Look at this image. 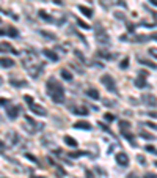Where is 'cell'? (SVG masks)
I'll return each instance as SVG.
<instances>
[{
    "label": "cell",
    "instance_id": "cb8c5ba5",
    "mask_svg": "<svg viewBox=\"0 0 157 178\" xmlns=\"http://www.w3.org/2000/svg\"><path fill=\"white\" fill-rule=\"evenodd\" d=\"M119 128H121V131H127L131 128V123L126 122V120H119Z\"/></svg>",
    "mask_w": 157,
    "mask_h": 178
},
{
    "label": "cell",
    "instance_id": "b9f144b4",
    "mask_svg": "<svg viewBox=\"0 0 157 178\" xmlns=\"http://www.w3.org/2000/svg\"><path fill=\"white\" fill-rule=\"evenodd\" d=\"M25 158H27V159H30V161H33V162H36V158L32 156V154H28V153L25 154Z\"/></svg>",
    "mask_w": 157,
    "mask_h": 178
},
{
    "label": "cell",
    "instance_id": "30bf717a",
    "mask_svg": "<svg viewBox=\"0 0 157 178\" xmlns=\"http://www.w3.org/2000/svg\"><path fill=\"white\" fill-rule=\"evenodd\" d=\"M69 109H71V112L75 113V115H88V109H86L85 106H71Z\"/></svg>",
    "mask_w": 157,
    "mask_h": 178
},
{
    "label": "cell",
    "instance_id": "7c38bea8",
    "mask_svg": "<svg viewBox=\"0 0 157 178\" xmlns=\"http://www.w3.org/2000/svg\"><path fill=\"white\" fill-rule=\"evenodd\" d=\"M42 54H44V57H47L49 60H52V62H58V55L53 51H51V49H44Z\"/></svg>",
    "mask_w": 157,
    "mask_h": 178
},
{
    "label": "cell",
    "instance_id": "e0dca14e",
    "mask_svg": "<svg viewBox=\"0 0 157 178\" xmlns=\"http://www.w3.org/2000/svg\"><path fill=\"white\" fill-rule=\"evenodd\" d=\"M13 65H14V62H13L11 58H8V57H2V66L3 68H11Z\"/></svg>",
    "mask_w": 157,
    "mask_h": 178
},
{
    "label": "cell",
    "instance_id": "277c9868",
    "mask_svg": "<svg viewBox=\"0 0 157 178\" xmlns=\"http://www.w3.org/2000/svg\"><path fill=\"white\" fill-rule=\"evenodd\" d=\"M44 65L46 63H41V62H38V63H35V65H32L30 68H27L28 69V74L33 77V79H38L39 74H41V71L44 69Z\"/></svg>",
    "mask_w": 157,
    "mask_h": 178
},
{
    "label": "cell",
    "instance_id": "d4e9b609",
    "mask_svg": "<svg viewBox=\"0 0 157 178\" xmlns=\"http://www.w3.org/2000/svg\"><path fill=\"white\" fill-rule=\"evenodd\" d=\"M27 122L30 123V125H33V126H36V131H39V129H42V125H39V123H36L35 120H32L28 115H27Z\"/></svg>",
    "mask_w": 157,
    "mask_h": 178
},
{
    "label": "cell",
    "instance_id": "ba28073f",
    "mask_svg": "<svg viewBox=\"0 0 157 178\" xmlns=\"http://www.w3.org/2000/svg\"><path fill=\"white\" fill-rule=\"evenodd\" d=\"M5 139L8 140V143H9L11 147H14L16 143L21 140V139H19V136L14 132V131H8V132H6V136H5Z\"/></svg>",
    "mask_w": 157,
    "mask_h": 178
},
{
    "label": "cell",
    "instance_id": "f907efd6",
    "mask_svg": "<svg viewBox=\"0 0 157 178\" xmlns=\"http://www.w3.org/2000/svg\"><path fill=\"white\" fill-rule=\"evenodd\" d=\"M145 178H156V177L152 175V173H148V175H145Z\"/></svg>",
    "mask_w": 157,
    "mask_h": 178
},
{
    "label": "cell",
    "instance_id": "2e32d148",
    "mask_svg": "<svg viewBox=\"0 0 157 178\" xmlns=\"http://www.w3.org/2000/svg\"><path fill=\"white\" fill-rule=\"evenodd\" d=\"M38 16L42 19V21H46V22H53V19L51 18V16L47 14V13L44 11V10H39V13H38Z\"/></svg>",
    "mask_w": 157,
    "mask_h": 178
},
{
    "label": "cell",
    "instance_id": "8992f818",
    "mask_svg": "<svg viewBox=\"0 0 157 178\" xmlns=\"http://www.w3.org/2000/svg\"><path fill=\"white\" fill-rule=\"evenodd\" d=\"M28 107H30V110H32L33 113H36V115H41V117L47 115V110H46L42 106L36 104V103H30V104H28Z\"/></svg>",
    "mask_w": 157,
    "mask_h": 178
},
{
    "label": "cell",
    "instance_id": "44dd1931",
    "mask_svg": "<svg viewBox=\"0 0 157 178\" xmlns=\"http://www.w3.org/2000/svg\"><path fill=\"white\" fill-rule=\"evenodd\" d=\"M9 84H11L13 87H18V88L19 87H25L27 85L25 80H16V79H9Z\"/></svg>",
    "mask_w": 157,
    "mask_h": 178
},
{
    "label": "cell",
    "instance_id": "816d5d0a",
    "mask_svg": "<svg viewBox=\"0 0 157 178\" xmlns=\"http://www.w3.org/2000/svg\"><path fill=\"white\" fill-rule=\"evenodd\" d=\"M126 178H137V177H135V175H132V173H131V175H127Z\"/></svg>",
    "mask_w": 157,
    "mask_h": 178
},
{
    "label": "cell",
    "instance_id": "7dc6e473",
    "mask_svg": "<svg viewBox=\"0 0 157 178\" xmlns=\"http://www.w3.org/2000/svg\"><path fill=\"white\" fill-rule=\"evenodd\" d=\"M149 38H152V39H156V41H157V32L156 33H151V35H149Z\"/></svg>",
    "mask_w": 157,
    "mask_h": 178
},
{
    "label": "cell",
    "instance_id": "836d02e7",
    "mask_svg": "<svg viewBox=\"0 0 157 178\" xmlns=\"http://www.w3.org/2000/svg\"><path fill=\"white\" fill-rule=\"evenodd\" d=\"M74 54H75V57H77L80 62H85V57H83V54H80L79 51H74Z\"/></svg>",
    "mask_w": 157,
    "mask_h": 178
},
{
    "label": "cell",
    "instance_id": "f1b7e54d",
    "mask_svg": "<svg viewBox=\"0 0 157 178\" xmlns=\"http://www.w3.org/2000/svg\"><path fill=\"white\" fill-rule=\"evenodd\" d=\"M148 38H149V36H146V35H138V36H135V39H133V41L143 43V41H148Z\"/></svg>",
    "mask_w": 157,
    "mask_h": 178
},
{
    "label": "cell",
    "instance_id": "7402d4cb",
    "mask_svg": "<svg viewBox=\"0 0 157 178\" xmlns=\"http://www.w3.org/2000/svg\"><path fill=\"white\" fill-rule=\"evenodd\" d=\"M2 51H11L13 54H14V55H19V52L16 51V49H13L11 46L8 44V43H2Z\"/></svg>",
    "mask_w": 157,
    "mask_h": 178
},
{
    "label": "cell",
    "instance_id": "c3c4849f",
    "mask_svg": "<svg viewBox=\"0 0 157 178\" xmlns=\"http://www.w3.org/2000/svg\"><path fill=\"white\" fill-rule=\"evenodd\" d=\"M133 29H135V27H133L132 24H127V30H129V32H133Z\"/></svg>",
    "mask_w": 157,
    "mask_h": 178
},
{
    "label": "cell",
    "instance_id": "6da1fadb",
    "mask_svg": "<svg viewBox=\"0 0 157 178\" xmlns=\"http://www.w3.org/2000/svg\"><path fill=\"white\" fill-rule=\"evenodd\" d=\"M46 90H47V95H51V98L53 99V103L57 104L65 103V88L61 87L60 82H57V79L51 77L46 82Z\"/></svg>",
    "mask_w": 157,
    "mask_h": 178
},
{
    "label": "cell",
    "instance_id": "7bdbcfd3",
    "mask_svg": "<svg viewBox=\"0 0 157 178\" xmlns=\"http://www.w3.org/2000/svg\"><path fill=\"white\" fill-rule=\"evenodd\" d=\"M9 101H8V99H5V98H2V106L3 107H5V106H9V104H8Z\"/></svg>",
    "mask_w": 157,
    "mask_h": 178
},
{
    "label": "cell",
    "instance_id": "603a6c76",
    "mask_svg": "<svg viewBox=\"0 0 157 178\" xmlns=\"http://www.w3.org/2000/svg\"><path fill=\"white\" fill-rule=\"evenodd\" d=\"M60 74H61V77H63L65 80H69V82L72 80V74L68 71V69H61V73H60Z\"/></svg>",
    "mask_w": 157,
    "mask_h": 178
},
{
    "label": "cell",
    "instance_id": "ac0fdd59",
    "mask_svg": "<svg viewBox=\"0 0 157 178\" xmlns=\"http://www.w3.org/2000/svg\"><path fill=\"white\" fill-rule=\"evenodd\" d=\"M79 10H80V13H83V14L86 16V18H91V16H93V11H91V8H88V6H83V5H80V6H79Z\"/></svg>",
    "mask_w": 157,
    "mask_h": 178
},
{
    "label": "cell",
    "instance_id": "ab89813d",
    "mask_svg": "<svg viewBox=\"0 0 157 178\" xmlns=\"http://www.w3.org/2000/svg\"><path fill=\"white\" fill-rule=\"evenodd\" d=\"M98 125L101 126V128H102V129H104V131H107V132H110V129H108V126H107V125H104V123H98Z\"/></svg>",
    "mask_w": 157,
    "mask_h": 178
},
{
    "label": "cell",
    "instance_id": "9c48e42d",
    "mask_svg": "<svg viewBox=\"0 0 157 178\" xmlns=\"http://www.w3.org/2000/svg\"><path fill=\"white\" fill-rule=\"evenodd\" d=\"M116 162H118L121 167H127V166H129V158H127V154L123 153V152L118 153V154H116Z\"/></svg>",
    "mask_w": 157,
    "mask_h": 178
},
{
    "label": "cell",
    "instance_id": "4316f807",
    "mask_svg": "<svg viewBox=\"0 0 157 178\" xmlns=\"http://www.w3.org/2000/svg\"><path fill=\"white\" fill-rule=\"evenodd\" d=\"M41 35L42 36H46V38H49V41H55V35H53V33H49V32H44V30H42L41 32Z\"/></svg>",
    "mask_w": 157,
    "mask_h": 178
},
{
    "label": "cell",
    "instance_id": "f35d334b",
    "mask_svg": "<svg viewBox=\"0 0 157 178\" xmlns=\"http://www.w3.org/2000/svg\"><path fill=\"white\" fill-rule=\"evenodd\" d=\"M137 159H138V162L140 164H143V166H146V159L143 156H137Z\"/></svg>",
    "mask_w": 157,
    "mask_h": 178
},
{
    "label": "cell",
    "instance_id": "d6986e66",
    "mask_svg": "<svg viewBox=\"0 0 157 178\" xmlns=\"http://www.w3.org/2000/svg\"><path fill=\"white\" fill-rule=\"evenodd\" d=\"M6 35L11 36V38H18V36H19V32L14 29V27H8V29H6Z\"/></svg>",
    "mask_w": 157,
    "mask_h": 178
},
{
    "label": "cell",
    "instance_id": "e575fe53",
    "mask_svg": "<svg viewBox=\"0 0 157 178\" xmlns=\"http://www.w3.org/2000/svg\"><path fill=\"white\" fill-rule=\"evenodd\" d=\"M145 150H146V152H151V153H154V154L157 153V150H156L152 145H146V147H145Z\"/></svg>",
    "mask_w": 157,
    "mask_h": 178
},
{
    "label": "cell",
    "instance_id": "8d00e7d4",
    "mask_svg": "<svg viewBox=\"0 0 157 178\" xmlns=\"http://www.w3.org/2000/svg\"><path fill=\"white\" fill-rule=\"evenodd\" d=\"M104 118L107 120V122H113V120H115V117H113L112 113H105V115H104Z\"/></svg>",
    "mask_w": 157,
    "mask_h": 178
},
{
    "label": "cell",
    "instance_id": "f6af8a7d",
    "mask_svg": "<svg viewBox=\"0 0 157 178\" xmlns=\"http://www.w3.org/2000/svg\"><path fill=\"white\" fill-rule=\"evenodd\" d=\"M140 76H142V77L145 76V77H146V76H148V73H146L145 69H140Z\"/></svg>",
    "mask_w": 157,
    "mask_h": 178
},
{
    "label": "cell",
    "instance_id": "ffe728a7",
    "mask_svg": "<svg viewBox=\"0 0 157 178\" xmlns=\"http://www.w3.org/2000/svg\"><path fill=\"white\" fill-rule=\"evenodd\" d=\"M63 140H65V143H66V145H69V147H77V140H74L71 136H65V139H63Z\"/></svg>",
    "mask_w": 157,
    "mask_h": 178
},
{
    "label": "cell",
    "instance_id": "1f68e13d",
    "mask_svg": "<svg viewBox=\"0 0 157 178\" xmlns=\"http://www.w3.org/2000/svg\"><path fill=\"white\" fill-rule=\"evenodd\" d=\"M85 154V152H72V153H69V156L71 158H80V156H83Z\"/></svg>",
    "mask_w": 157,
    "mask_h": 178
},
{
    "label": "cell",
    "instance_id": "f546056e",
    "mask_svg": "<svg viewBox=\"0 0 157 178\" xmlns=\"http://www.w3.org/2000/svg\"><path fill=\"white\" fill-rule=\"evenodd\" d=\"M127 66H129V58L126 57V58L121 60V63H119V68H121V69H126Z\"/></svg>",
    "mask_w": 157,
    "mask_h": 178
},
{
    "label": "cell",
    "instance_id": "5bb4252c",
    "mask_svg": "<svg viewBox=\"0 0 157 178\" xmlns=\"http://www.w3.org/2000/svg\"><path fill=\"white\" fill-rule=\"evenodd\" d=\"M138 62L143 63V65H146V66H149L151 69H157V65L154 62H151V60H146V58H143V57H138Z\"/></svg>",
    "mask_w": 157,
    "mask_h": 178
},
{
    "label": "cell",
    "instance_id": "d590c367",
    "mask_svg": "<svg viewBox=\"0 0 157 178\" xmlns=\"http://www.w3.org/2000/svg\"><path fill=\"white\" fill-rule=\"evenodd\" d=\"M115 18H116V19H119V21H124V19H126V18H124V14H123V13H119V11H116V13H115Z\"/></svg>",
    "mask_w": 157,
    "mask_h": 178
},
{
    "label": "cell",
    "instance_id": "3957f363",
    "mask_svg": "<svg viewBox=\"0 0 157 178\" xmlns=\"http://www.w3.org/2000/svg\"><path fill=\"white\" fill-rule=\"evenodd\" d=\"M94 36L99 44H108V35H107V32L99 24L94 27Z\"/></svg>",
    "mask_w": 157,
    "mask_h": 178
},
{
    "label": "cell",
    "instance_id": "484cf974",
    "mask_svg": "<svg viewBox=\"0 0 157 178\" xmlns=\"http://www.w3.org/2000/svg\"><path fill=\"white\" fill-rule=\"evenodd\" d=\"M98 55L102 57V58H107V60H110L113 57L112 54H108V52H105V51H98Z\"/></svg>",
    "mask_w": 157,
    "mask_h": 178
},
{
    "label": "cell",
    "instance_id": "7a4b0ae2",
    "mask_svg": "<svg viewBox=\"0 0 157 178\" xmlns=\"http://www.w3.org/2000/svg\"><path fill=\"white\" fill-rule=\"evenodd\" d=\"M101 84L105 87L108 92L112 93H118V90H116V84H115V79H113L110 74H104L101 77Z\"/></svg>",
    "mask_w": 157,
    "mask_h": 178
},
{
    "label": "cell",
    "instance_id": "5b68a950",
    "mask_svg": "<svg viewBox=\"0 0 157 178\" xmlns=\"http://www.w3.org/2000/svg\"><path fill=\"white\" fill-rule=\"evenodd\" d=\"M142 101L145 106L148 107H157V98L154 95H151V93H146V95L142 96Z\"/></svg>",
    "mask_w": 157,
    "mask_h": 178
},
{
    "label": "cell",
    "instance_id": "d6a6232c",
    "mask_svg": "<svg viewBox=\"0 0 157 178\" xmlns=\"http://www.w3.org/2000/svg\"><path fill=\"white\" fill-rule=\"evenodd\" d=\"M148 52H149V55H151V57H154V58H157V48H151Z\"/></svg>",
    "mask_w": 157,
    "mask_h": 178
},
{
    "label": "cell",
    "instance_id": "bcb514c9",
    "mask_svg": "<svg viewBox=\"0 0 157 178\" xmlns=\"http://www.w3.org/2000/svg\"><path fill=\"white\" fill-rule=\"evenodd\" d=\"M148 115L151 117V118H157V113H156V112H149Z\"/></svg>",
    "mask_w": 157,
    "mask_h": 178
},
{
    "label": "cell",
    "instance_id": "4dcf8cb0",
    "mask_svg": "<svg viewBox=\"0 0 157 178\" xmlns=\"http://www.w3.org/2000/svg\"><path fill=\"white\" fill-rule=\"evenodd\" d=\"M77 24L82 27V29H85V30H88V29H91V27H90L88 24H86V22H83L82 19H77Z\"/></svg>",
    "mask_w": 157,
    "mask_h": 178
},
{
    "label": "cell",
    "instance_id": "83f0119b",
    "mask_svg": "<svg viewBox=\"0 0 157 178\" xmlns=\"http://www.w3.org/2000/svg\"><path fill=\"white\" fill-rule=\"evenodd\" d=\"M140 136H142V137H145V139L154 140V136H152V134H149V132H146V131H140Z\"/></svg>",
    "mask_w": 157,
    "mask_h": 178
},
{
    "label": "cell",
    "instance_id": "52a82bcc",
    "mask_svg": "<svg viewBox=\"0 0 157 178\" xmlns=\"http://www.w3.org/2000/svg\"><path fill=\"white\" fill-rule=\"evenodd\" d=\"M19 112H21V106H6V113L11 120H14L19 115Z\"/></svg>",
    "mask_w": 157,
    "mask_h": 178
},
{
    "label": "cell",
    "instance_id": "74e56055",
    "mask_svg": "<svg viewBox=\"0 0 157 178\" xmlns=\"http://www.w3.org/2000/svg\"><path fill=\"white\" fill-rule=\"evenodd\" d=\"M146 126H149L151 129H154V131H157V125L156 123H151V122H146Z\"/></svg>",
    "mask_w": 157,
    "mask_h": 178
},
{
    "label": "cell",
    "instance_id": "681fc988",
    "mask_svg": "<svg viewBox=\"0 0 157 178\" xmlns=\"http://www.w3.org/2000/svg\"><path fill=\"white\" fill-rule=\"evenodd\" d=\"M148 2H151V5H154V6H157V0H148Z\"/></svg>",
    "mask_w": 157,
    "mask_h": 178
},
{
    "label": "cell",
    "instance_id": "4fadbf2b",
    "mask_svg": "<svg viewBox=\"0 0 157 178\" xmlns=\"http://www.w3.org/2000/svg\"><path fill=\"white\" fill-rule=\"evenodd\" d=\"M133 85L137 87V88H145L148 84H146V80H145V77H137L135 80H133Z\"/></svg>",
    "mask_w": 157,
    "mask_h": 178
},
{
    "label": "cell",
    "instance_id": "8fae6325",
    "mask_svg": "<svg viewBox=\"0 0 157 178\" xmlns=\"http://www.w3.org/2000/svg\"><path fill=\"white\" fill-rule=\"evenodd\" d=\"M72 126H74L75 129H85V131L91 129V125H90L88 122H85V120H79V122H75Z\"/></svg>",
    "mask_w": 157,
    "mask_h": 178
},
{
    "label": "cell",
    "instance_id": "ee69618b",
    "mask_svg": "<svg viewBox=\"0 0 157 178\" xmlns=\"http://www.w3.org/2000/svg\"><path fill=\"white\" fill-rule=\"evenodd\" d=\"M104 106H115V104H113V101H107V99H105V101H104Z\"/></svg>",
    "mask_w": 157,
    "mask_h": 178
},
{
    "label": "cell",
    "instance_id": "9a60e30c",
    "mask_svg": "<svg viewBox=\"0 0 157 178\" xmlns=\"http://www.w3.org/2000/svg\"><path fill=\"white\" fill-rule=\"evenodd\" d=\"M86 95H88L91 99H99L101 98V95H99V92L96 88H88L86 90Z\"/></svg>",
    "mask_w": 157,
    "mask_h": 178
},
{
    "label": "cell",
    "instance_id": "60d3db41",
    "mask_svg": "<svg viewBox=\"0 0 157 178\" xmlns=\"http://www.w3.org/2000/svg\"><path fill=\"white\" fill-rule=\"evenodd\" d=\"M24 99H25V101L28 103V104H30V103H35V101H33V98H32V96H28V95H25Z\"/></svg>",
    "mask_w": 157,
    "mask_h": 178
}]
</instances>
